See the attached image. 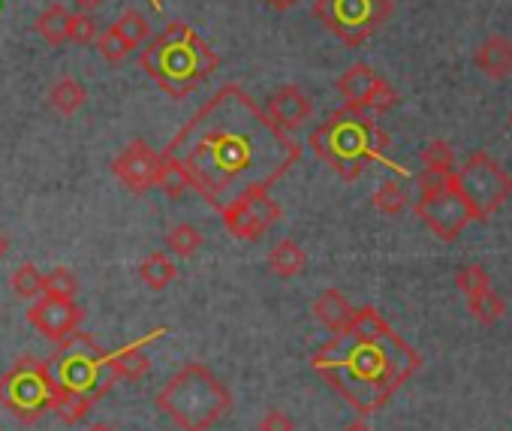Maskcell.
<instances>
[{
  "label": "cell",
  "mask_w": 512,
  "mask_h": 431,
  "mask_svg": "<svg viewBox=\"0 0 512 431\" xmlns=\"http://www.w3.org/2000/svg\"><path fill=\"white\" fill-rule=\"evenodd\" d=\"M46 365L55 380L52 413L67 425L82 422L91 407L118 383L109 371V353L97 344V338L79 329L58 341V350Z\"/></svg>",
  "instance_id": "3"
},
{
  "label": "cell",
  "mask_w": 512,
  "mask_h": 431,
  "mask_svg": "<svg viewBox=\"0 0 512 431\" xmlns=\"http://www.w3.org/2000/svg\"><path fill=\"white\" fill-rule=\"evenodd\" d=\"M28 323L49 341H64L67 335H73L82 326V308L76 302L67 299H52V296H40L31 311H28Z\"/></svg>",
  "instance_id": "14"
},
{
  "label": "cell",
  "mask_w": 512,
  "mask_h": 431,
  "mask_svg": "<svg viewBox=\"0 0 512 431\" xmlns=\"http://www.w3.org/2000/svg\"><path fill=\"white\" fill-rule=\"evenodd\" d=\"M139 67L172 100H184L217 70V55L190 25L172 22L163 34L148 40L139 55Z\"/></svg>",
  "instance_id": "4"
},
{
  "label": "cell",
  "mask_w": 512,
  "mask_h": 431,
  "mask_svg": "<svg viewBox=\"0 0 512 431\" xmlns=\"http://www.w3.org/2000/svg\"><path fill=\"white\" fill-rule=\"evenodd\" d=\"M308 145L344 181H356L371 163L386 160L392 139L377 121H371L368 112L344 106L311 130Z\"/></svg>",
  "instance_id": "5"
},
{
  "label": "cell",
  "mask_w": 512,
  "mask_h": 431,
  "mask_svg": "<svg viewBox=\"0 0 512 431\" xmlns=\"http://www.w3.org/2000/svg\"><path fill=\"white\" fill-rule=\"evenodd\" d=\"M76 293H79V281H76V275H73L67 266H58V269H52L49 275H43V296L73 302Z\"/></svg>",
  "instance_id": "27"
},
{
  "label": "cell",
  "mask_w": 512,
  "mask_h": 431,
  "mask_svg": "<svg viewBox=\"0 0 512 431\" xmlns=\"http://www.w3.org/2000/svg\"><path fill=\"white\" fill-rule=\"evenodd\" d=\"M139 278L151 287V290H166L175 278H178V269L172 263V257L166 254H148L139 266Z\"/></svg>",
  "instance_id": "22"
},
{
  "label": "cell",
  "mask_w": 512,
  "mask_h": 431,
  "mask_svg": "<svg viewBox=\"0 0 512 431\" xmlns=\"http://www.w3.org/2000/svg\"><path fill=\"white\" fill-rule=\"evenodd\" d=\"M67 37H70V43L88 46V43H94V40H97V22H94L88 13H70Z\"/></svg>",
  "instance_id": "33"
},
{
  "label": "cell",
  "mask_w": 512,
  "mask_h": 431,
  "mask_svg": "<svg viewBox=\"0 0 512 431\" xmlns=\"http://www.w3.org/2000/svg\"><path fill=\"white\" fill-rule=\"evenodd\" d=\"M338 91L350 109L368 112V115H383L398 106V91L368 64H353L341 79Z\"/></svg>",
  "instance_id": "12"
},
{
  "label": "cell",
  "mask_w": 512,
  "mask_h": 431,
  "mask_svg": "<svg viewBox=\"0 0 512 431\" xmlns=\"http://www.w3.org/2000/svg\"><path fill=\"white\" fill-rule=\"evenodd\" d=\"M97 49H100V55H103L109 64H121V61L133 52V46L121 37V31H118L115 25L97 37Z\"/></svg>",
  "instance_id": "32"
},
{
  "label": "cell",
  "mask_w": 512,
  "mask_h": 431,
  "mask_svg": "<svg viewBox=\"0 0 512 431\" xmlns=\"http://www.w3.org/2000/svg\"><path fill=\"white\" fill-rule=\"evenodd\" d=\"M157 407L181 431H208L229 413L232 392L208 365L190 362L166 380L157 395Z\"/></svg>",
  "instance_id": "6"
},
{
  "label": "cell",
  "mask_w": 512,
  "mask_h": 431,
  "mask_svg": "<svg viewBox=\"0 0 512 431\" xmlns=\"http://www.w3.org/2000/svg\"><path fill=\"white\" fill-rule=\"evenodd\" d=\"M269 118L281 127V130H299V127H305L308 121H311V115H314V106H311V100L305 97V91L302 88H296V85H284V88H278L272 97H269Z\"/></svg>",
  "instance_id": "15"
},
{
  "label": "cell",
  "mask_w": 512,
  "mask_h": 431,
  "mask_svg": "<svg viewBox=\"0 0 512 431\" xmlns=\"http://www.w3.org/2000/svg\"><path fill=\"white\" fill-rule=\"evenodd\" d=\"M67 22H70V13H67V7H61V4H52L49 10H43L40 16H37V34L49 43V46H64V43H70V37H67Z\"/></svg>",
  "instance_id": "21"
},
{
  "label": "cell",
  "mask_w": 512,
  "mask_h": 431,
  "mask_svg": "<svg viewBox=\"0 0 512 431\" xmlns=\"http://www.w3.org/2000/svg\"><path fill=\"white\" fill-rule=\"evenodd\" d=\"M166 248L175 254V257H193L199 248H202V233L190 224H175L169 233H166Z\"/></svg>",
  "instance_id": "28"
},
{
  "label": "cell",
  "mask_w": 512,
  "mask_h": 431,
  "mask_svg": "<svg viewBox=\"0 0 512 431\" xmlns=\"http://www.w3.org/2000/svg\"><path fill=\"white\" fill-rule=\"evenodd\" d=\"M374 208H377V211H383V214H389V218H395V214H401V211L407 208V193H404L401 181L386 178V181L377 187V193H374Z\"/></svg>",
  "instance_id": "29"
},
{
  "label": "cell",
  "mask_w": 512,
  "mask_h": 431,
  "mask_svg": "<svg viewBox=\"0 0 512 431\" xmlns=\"http://www.w3.org/2000/svg\"><path fill=\"white\" fill-rule=\"evenodd\" d=\"M467 308H470L473 320L482 323V326H494V323L503 320V314H506V302H503L494 290H485V293L467 299Z\"/></svg>",
  "instance_id": "25"
},
{
  "label": "cell",
  "mask_w": 512,
  "mask_h": 431,
  "mask_svg": "<svg viewBox=\"0 0 512 431\" xmlns=\"http://www.w3.org/2000/svg\"><path fill=\"white\" fill-rule=\"evenodd\" d=\"M341 431H374L365 419H356V422H350V425H344Z\"/></svg>",
  "instance_id": "37"
},
{
  "label": "cell",
  "mask_w": 512,
  "mask_h": 431,
  "mask_svg": "<svg viewBox=\"0 0 512 431\" xmlns=\"http://www.w3.org/2000/svg\"><path fill=\"white\" fill-rule=\"evenodd\" d=\"M314 16L347 46H362L392 16V0H317Z\"/></svg>",
  "instance_id": "10"
},
{
  "label": "cell",
  "mask_w": 512,
  "mask_h": 431,
  "mask_svg": "<svg viewBox=\"0 0 512 431\" xmlns=\"http://www.w3.org/2000/svg\"><path fill=\"white\" fill-rule=\"evenodd\" d=\"M353 305L341 296V290H323V296L314 302V317L332 332V335H338V332H344L347 326H350V320H353Z\"/></svg>",
  "instance_id": "18"
},
{
  "label": "cell",
  "mask_w": 512,
  "mask_h": 431,
  "mask_svg": "<svg viewBox=\"0 0 512 431\" xmlns=\"http://www.w3.org/2000/svg\"><path fill=\"white\" fill-rule=\"evenodd\" d=\"M103 4V0H76V7L82 10V13H91V10H97Z\"/></svg>",
  "instance_id": "36"
},
{
  "label": "cell",
  "mask_w": 512,
  "mask_h": 431,
  "mask_svg": "<svg viewBox=\"0 0 512 431\" xmlns=\"http://www.w3.org/2000/svg\"><path fill=\"white\" fill-rule=\"evenodd\" d=\"M10 287H13V293H16L19 299L34 302V299L43 296V272H40L34 263H22V266L13 272Z\"/></svg>",
  "instance_id": "26"
},
{
  "label": "cell",
  "mask_w": 512,
  "mask_h": 431,
  "mask_svg": "<svg viewBox=\"0 0 512 431\" xmlns=\"http://www.w3.org/2000/svg\"><path fill=\"white\" fill-rule=\"evenodd\" d=\"M7 248H10V242H7V236H4V233H0V257L7 254Z\"/></svg>",
  "instance_id": "39"
},
{
  "label": "cell",
  "mask_w": 512,
  "mask_h": 431,
  "mask_svg": "<svg viewBox=\"0 0 512 431\" xmlns=\"http://www.w3.org/2000/svg\"><path fill=\"white\" fill-rule=\"evenodd\" d=\"M88 431H115V428L106 425V422H94V425H88Z\"/></svg>",
  "instance_id": "38"
},
{
  "label": "cell",
  "mask_w": 512,
  "mask_h": 431,
  "mask_svg": "<svg viewBox=\"0 0 512 431\" xmlns=\"http://www.w3.org/2000/svg\"><path fill=\"white\" fill-rule=\"evenodd\" d=\"M220 218L229 236L241 242H256L263 233H269L272 224L281 221V205L269 196V190H250L235 202H229L220 211Z\"/></svg>",
  "instance_id": "11"
},
{
  "label": "cell",
  "mask_w": 512,
  "mask_h": 431,
  "mask_svg": "<svg viewBox=\"0 0 512 431\" xmlns=\"http://www.w3.org/2000/svg\"><path fill=\"white\" fill-rule=\"evenodd\" d=\"M305 266H308V254L293 239H281L269 254V272L278 278H296L305 272Z\"/></svg>",
  "instance_id": "19"
},
{
  "label": "cell",
  "mask_w": 512,
  "mask_h": 431,
  "mask_svg": "<svg viewBox=\"0 0 512 431\" xmlns=\"http://www.w3.org/2000/svg\"><path fill=\"white\" fill-rule=\"evenodd\" d=\"M455 287H458L467 299H473V296H479V293L491 290V278H488V272H485L482 266L467 263V266H461V269H458V275H455Z\"/></svg>",
  "instance_id": "30"
},
{
  "label": "cell",
  "mask_w": 512,
  "mask_h": 431,
  "mask_svg": "<svg viewBox=\"0 0 512 431\" xmlns=\"http://www.w3.org/2000/svg\"><path fill=\"white\" fill-rule=\"evenodd\" d=\"M157 187H160V190L166 193V199H172V202H178V199L190 190V181H187L184 169H181L172 157H166V154H160Z\"/></svg>",
  "instance_id": "23"
},
{
  "label": "cell",
  "mask_w": 512,
  "mask_h": 431,
  "mask_svg": "<svg viewBox=\"0 0 512 431\" xmlns=\"http://www.w3.org/2000/svg\"><path fill=\"white\" fill-rule=\"evenodd\" d=\"M115 28L121 31V37H124L133 49H136V46H142V43L148 40V34H151L148 19H145L142 13H136V10L121 13V16H118V22H115Z\"/></svg>",
  "instance_id": "31"
},
{
  "label": "cell",
  "mask_w": 512,
  "mask_h": 431,
  "mask_svg": "<svg viewBox=\"0 0 512 431\" xmlns=\"http://www.w3.org/2000/svg\"><path fill=\"white\" fill-rule=\"evenodd\" d=\"M160 335H166L163 326L154 329V332H148V335L139 338L136 344H127V347L109 353V371H112V377H115V380H142V377L148 374V368H151V359H148L145 347H148L151 341H157Z\"/></svg>",
  "instance_id": "16"
},
{
  "label": "cell",
  "mask_w": 512,
  "mask_h": 431,
  "mask_svg": "<svg viewBox=\"0 0 512 431\" xmlns=\"http://www.w3.org/2000/svg\"><path fill=\"white\" fill-rule=\"evenodd\" d=\"M211 208L223 211L250 190H269L302 157V145L281 130L241 85H223L178 130L163 151Z\"/></svg>",
  "instance_id": "1"
},
{
  "label": "cell",
  "mask_w": 512,
  "mask_h": 431,
  "mask_svg": "<svg viewBox=\"0 0 512 431\" xmlns=\"http://www.w3.org/2000/svg\"><path fill=\"white\" fill-rule=\"evenodd\" d=\"M419 160H422L425 172H431V175H443V178H449V175L455 172V154H452V148H449L443 139L428 142V145L422 148Z\"/></svg>",
  "instance_id": "24"
},
{
  "label": "cell",
  "mask_w": 512,
  "mask_h": 431,
  "mask_svg": "<svg viewBox=\"0 0 512 431\" xmlns=\"http://www.w3.org/2000/svg\"><path fill=\"white\" fill-rule=\"evenodd\" d=\"M115 178L130 190V193H145L157 187V169H160V154L151 151L148 142L133 139L112 163Z\"/></svg>",
  "instance_id": "13"
},
{
  "label": "cell",
  "mask_w": 512,
  "mask_h": 431,
  "mask_svg": "<svg viewBox=\"0 0 512 431\" xmlns=\"http://www.w3.org/2000/svg\"><path fill=\"white\" fill-rule=\"evenodd\" d=\"M266 4H269L272 10H290V7L299 4V0H266Z\"/></svg>",
  "instance_id": "35"
},
{
  "label": "cell",
  "mask_w": 512,
  "mask_h": 431,
  "mask_svg": "<svg viewBox=\"0 0 512 431\" xmlns=\"http://www.w3.org/2000/svg\"><path fill=\"white\" fill-rule=\"evenodd\" d=\"M452 181L470 205L473 221H488L512 196V175L488 151L467 157V163L452 172Z\"/></svg>",
  "instance_id": "8"
},
{
  "label": "cell",
  "mask_w": 512,
  "mask_h": 431,
  "mask_svg": "<svg viewBox=\"0 0 512 431\" xmlns=\"http://www.w3.org/2000/svg\"><path fill=\"white\" fill-rule=\"evenodd\" d=\"M260 431H296V422L284 410H269L260 419Z\"/></svg>",
  "instance_id": "34"
},
{
  "label": "cell",
  "mask_w": 512,
  "mask_h": 431,
  "mask_svg": "<svg viewBox=\"0 0 512 431\" xmlns=\"http://www.w3.org/2000/svg\"><path fill=\"white\" fill-rule=\"evenodd\" d=\"M419 365L422 356L392 326L368 338L338 332L311 356V368L350 401L359 416L377 413Z\"/></svg>",
  "instance_id": "2"
},
{
  "label": "cell",
  "mask_w": 512,
  "mask_h": 431,
  "mask_svg": "<svg viewBox=\"0 0 512 431\" xmlns=\"http://www.w3.org/2000/svg\"><path fill=\"white\" fill-rule=\"evenodd\" d=\"M52 398L55 380L49 374V365L37 356L16 359L13 368L0 377V404L25 425L40 422L52 410Z\"/></svg>",
  "instance_id": "7"
},
{
  "label": "cell",
  "mask_w": 512,
  "mask_h": 431,
  "mask_svg": "<svg viewBox=\"0 0 512 431\" xmlns=\"http://www.w3.org/2000/svg\"><path fill=\"white\" fill-rule=\"evenodd\" d=\"M85 103H88L85 85L76 82V79H70V76L58 79V82L52 85V91H49V106H52L58 115H67V118H70V115H76Z\"/></svg>",
  "instance_id": "20"
},
{
  "label": "cell",
  "mask_w": 512,
  "mask_h": 431,
  "mask_svg": "<svg viewBox=\"0 0 512 431\" xmlns=\"http://www.w3.org/2000/svg\"><path fill=\"white\" fill-rule=\"evenodd\" d=\"M419 199L413 205L416 218L440 239V242H458V236L464 233V227L473 221L470 205L464 202V196L458 193L452 175H431L422 172L419 175Z\"/></svg>",
  "instance_id": "9"
},
{
  "label": "cell",
  "mask_w": 512,
  "mask_h": 431,
  "mask_svg": "<svg viewBox=\"0 0 512 431\" xmlns=\"http://www.w3.org/2000/svg\"><path fill=\"white\" fill-rule=\"evenodd\" d=\"M473 61H476V67H479L488 79H509V76H512V40H506V37H500V34L488 37V40L476 49Z\"/></svg>",
  "instance_id": "17"
}]
</instances>
